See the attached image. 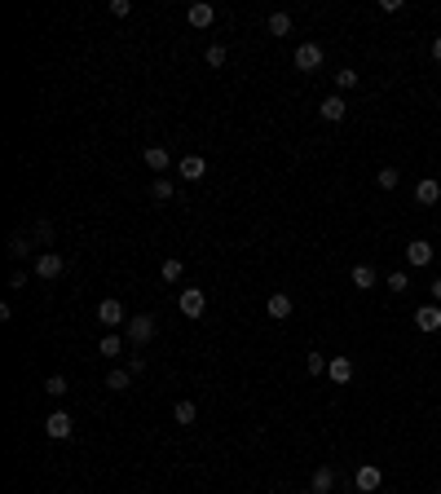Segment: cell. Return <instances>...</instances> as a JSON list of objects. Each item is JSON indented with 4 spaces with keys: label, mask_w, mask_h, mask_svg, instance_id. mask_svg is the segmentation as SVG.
<instances>
[{
    "label": "cell",
    "mask_w": 441,
    "mask_h": 494,
    "mask_svg": "<svg viewBox=\"0 0 441 494\" xmlns=\"http://www.w3.org/2000/svg\"><path fill=\"white\" fill-rule=\"evenodd\" d=\"M67 380H62V375H49V380H44V393H49V398H67Z\"/></svg>",
    "instance_id": "obj_28"
},
{
    "label": "cell",
    "mask_w": 441,
    "mask_h": 494,
    "mask_svg": "<svg viewBox=\"0 0 441 494\" xmlns=\"http://www.w3.org/2000/svg\"><path fill=\"white\" fill-rule=\"evenodd\" d=\"M415 327H419V331H441V305H419L415 309Z\"/></svg>",
    "instance_id": "obj_7"
},
{
    "label": "cell",
    "mask_w": 441,
    "mask_h": 494,
    "mask_svg": "<svg viewBox=\"0 0 441 494\" xmlns=\"http://www.w3.org/2000/svg\"><path fill=\"white\" fill-rule=\"evenodd\" d=\"M110 13H115V18H128V13H133V5H128V0H110Z\"/></svg>",
    "instance_id": "obj_33"
},
{
    "label": "cell",
    "mask_w": 441,
    "mask_h": 494,
    "mask_svg": "<svg viewBox=\"0 0 441 494\" xmlns=\"http://www.w3.org/2000/svg\"><path fill=\"white\" fill-rule=\"evenodd\" d=\"M309 490H314V494H335V468H331V464L314 468V476H309Z\"/></svg>",
    "instance_id": "obj_8"
},
{
    "label": "cell",
    "mask_w": 441,
    "mask_h": 494,
    "mask_svg": "<svg viewBox=\"0 0 441 494\" xmlns=\"http://www.w3.org/2000/svg\"><path fill=\"white\" fill-rule=\"evenodd\" d=\"M326 380H331V384H349L353 380V362L349 357H331V362H326Z\"/></svg>",
    "instance_id": "obj_16"
},
{
    "label": "cell",
    "mask_w": 441,
    "mask_h": 494,
    "mask_svg": "<svg viewBox=\"0 0 441 494\" xmlns=\"http://www.w3.org/2000/svg\"><path fill=\"white\" fill-rule=\"evenodd\" d=\"M172 419L181 424V428H190L194 419H199V406H194V402H177V406H172Z\"/></svg>",
    "instance_id": "obj_19"
},
{
    "label": "cell",
    "mask_w": 441,
    "mask_h": 494,
    "mask_svg": "<svg viewBox=\"0 0 441 494\" xmlns=\"http://www.w3.org/2000/svg\"><path fill=\"white\" fill-rule=\"evenodd\" d=\"M186 274V265H181V260H177V256H168V260H163V265H159V278H163V283H177V278H181Z\"/></svg>",
    "instance_id": "obj_21"
},
{
    "label": "cell",
    "mask_w": 441,
    "mask_h": 494,
    "mask_svg": "<svg viewBox=\"0 0 441 494\" xmlns=\"http://www.w3.org/2000/svg\"><path fill=\"white\" fill-rule=\"evenodd\" d=\"M305 367H309V375H326V357H322V353H309Z\"/></svg>",
    "instance_id": "obj_32"
},
{
    "label": "cell",
    "mask_w": 441,
    "mask_h": 494,
    "mask_svg": "<svg viewBox=\"0 0 441 494\" xmlns=\"http://www.w3.org/2000/svg\"><path fill=\"white\" fill-rule=\"evenodd\" d=\"M177 172H181L186 181H203L207 177V159L203 155H186L181 163H177Z\"/></svg>",
    "instance_id": "obj_12"
},
{
    "label": "cell",
    "mask_w": 441,
    "mask_h": 494,
    "mask_svg": "<svg viewBox=\"0 0 441 494\" xmlns=\"http://www.w3.org/2000/svg\"><path fill=\"white\" fill-rule=\"evenodd\" d=\"M44 433L53 437V441H67L71 437V415H67V410H53V415L44 419Z\"/></svg>",
    "instance_id": "obj_9"
},
{
    "label": "cell",
    "mask_w": 441,
    "mask_h": 494,
    "mask_svg": "<svg viewBox=\"0 0 441 494\" xmlns=\"http://www.w3.org/2000/svg\"><path fill=\"white\" fill-rule=\"evenodd\" d=\"M186 18H190V27H199V31H207L212 23H217V9H212V5H207V0H199V5H190V13H186Z\"/></svg>",
    "instance_id": "obj_15"
},
{
    "label": "cell",
    "mask_w": 441,
    "mask_h": 494,
    "mask_svg": "<svg viewBox=\"0 0 441 494\" xmlns=\"http://www.w3.org/2000/svg\"><path fill=\"white\" fill-rule=\"evenodd\" d=\"M151 194H155V199H159V203H168V199H172V194H177V186H172V181H168V177H155V181H151Z\"/></svg>",
    "instance_id": "obj_22"
},
{
    "label": "cell",
    "mask_w": 441,
    "mask_h": 494,
    "mask_svg": "<svg viewBox=\"0 0 441 494\" xmlns=\"http://www.w3.org/2000/svg\"><path fill=\"white\" fill-rule=\"evenodd\" d=\"M291 309H296V305H291V296H287V291H274L269 300H265V314H269V318H279V322H283V318H291Z\"/></svg>",
    "instance_id": "obj_14"
},
{
    "label": "cell",
    "mask_w": 441,
    "mask_h": 494,
    "mask_svg": "<svg viewBox=\"0 0 441 494\" xmlns=\"http://www.w3.org/2000/svg\"><path fill=\"white\" fill-rule=\"evenodd\" d=\"M31 247H36V239H31V234H13V239H9V256H13V260H27Z\"/></svg>",
    "instance_id": "obj_20"
},
{
    "label": "cell",
    "mask_w": 441,
    "mask_h": 494,
    "mask_svg": "<svg viewBox=\"0 0 441 494\" xmlns=\"http://www.w3.org/2000/svg\"><path fill=\"white\" fill-rule=\"evenodd\" d=\"M31 239H36L40 247H53V239H58V234H53V221H36V229H31Z\"/></svg>",
    "instance_id": "obj_23"
},
{
    "label": "cell",
    "mask_w": 441,
    "mask_h": 494,
    "mask_svg": "<svg viewBox=\"0 0 441 494\" xmlns=\"http://www.w3.org/2000/svg\"><path fill=\"white\" fill-rule=\"evenodd\" d=\"M335 89H340V93H345V89H357V71H349V67L335 71Z\"/></svg>",
    "instance_id": "obj_31"
},
{
    "label": "cell",
    "mask_w": 441,
    "mask_h": 494,
    "mask_svg": "<svg viewBox=\"0 0 441 494\" xmlns=\"http://www.w3.org/2000/svg\"><path fill=\"white\" fill-rule=\"evenodd\" d=\"M433 58H437V62H441V36H437V40H433Z\"/></svg>",
    "instance_id": "obj_36"
},
{
    "label": "cell",
    "mask_w": 441,
    "mask_h": 494,
    "mask_svg": "<svg viewBox=\"0 0 441 494\" xmlns=\"http://www.w3.org/2000/svg\"><path fill=\"white\" fill-rule=\"evenodd\" d=\"M428 291H433V305H441V278H433V287H428Z\"/></svg>",
    "instance_id": "obj_35"
},
{
    "label": "cell",
    "mask_w": 441,
    "mask_h": 494,
    "mask_svg": "<svg viewBox=\"0 0 441 494\" xmlns=\"http://www.w3.org/2000/svg\"><path fill=\"white\" fill-rule=\"evenodd\" d=\"M225 58H230V53H225V44H207V67H212V71H221Z\"/></svg>",
    "instance_id": "obj_29"
},
{
    "label": "cell",
    "mask_w": 441,
    "mask_h": 494,
    "mask_svg": "<svg viewBox=\"0 0 441 494\" xmlns=\"http://www.w3.org/2000/svg\"><path fill=\"white\" fill-rule=\"evenodd\" d=\"M318 110H322V120H331V124H340V120H345V93H331V97H322V102H318Z\"/></svg>",
    "instance_id": "obj_11"
},
{
    "label": "cell",
    "mask_w": 441,
    "mask_h": 494,
    "mask_svg": "<svg viewBox=\"0 0 441 494\" xmlns=\"http://www.w3.org/2000/svg\"><path fill=\"white\" fill-rule=\"evenodd\" d=\"M380 481H384V472H380V468H375V464H362V468H357V472H353V486H357V490H362V494H371V490H380Z\"/></svg>",
    "instance_id": "obj_6"
},
{
    "label": "cell",
    "mask_w": 441,
    "mask_h": 494,
    "mask_svg": "<svg viewBox=\"0 0 441 494\" xmlns=\"http://www.w3.org/2000/svg\"><path fill=\"white\" fill-rule=\"evenodd\" d=\"M318 67H322V44H314V40L300 44L296 49V71H318Z\"/></svg>",
    "instance_id": "obj_5"
},
{
    "label": "cell",
    "mask_w": 441,
    "mask_h": 494,
    "mask_svg": "<svg viewBox=\"0 0 441 494\" xmlns=\"http://www.w3.org/2000/svg\"><path fill=\"white\" fill-rule=\"evenodd\" d=\"M62 274H67V260H62L58 252H44L36 260V278H44V283H53V278H62Z\"/></svg>",
    "instance_id": "obj_3"
},
{
    "label": "cell",
    "mask_w": 441,
    "mask_h": 494,
    "mask_svg": "<svg viewBox=\"0 0 441 494\" xmlns=\"http://www.w3.org/2000/svg\"><path fill=\"white\" fill-rule=\"evenodd\" d=\"M433 243L428 239H411L406 243V265H415V270H423V265H433Z\"/></svg>",
    "instance_id": "obj_2"
},
{
    "label": "cell",
    "mask_w": 441,
    "mask_h": 494,
    "mask_svg": "<svg viewBox=\"0 0 441 494\" xmlns=\"http://www.w3.org/2000/svg\"><path fill=\"white\" fill-rule=\"evenodd\" d=\"M269 36H287V31H291V13H269Z\"/></svg>",
    "instance_id": "obj_26"
},
{
    "label": "cell",
    "mask_w": 441,
    "mask_h": 494,
    "mask_svg": "<svg viewBox=\"0 0 441 494\" xmlns=\"http://www.w3.org/2000/svg\"><path fill=\"white\" fill-rule=\"evenodd\" d=\"M9 287H27V270H13L9 274Z\"/></svg>",
    "instance_id": "obj_34"
},
{
    "label": "cell",
    "mask_w": 441,
    "mask_h": 494,
    "mask_svg": "<svg viewBox=\"0 0 441 494\" xmlns=\"http://www.w3.org/2000/svg\"><path fill=\"white\" fill-rule=\"evenodd\" d=\"M349 283H353L357 291H371L375 283H380V274H375L371 265H353V274H349Z\"/></svg>",
    "instance_id": "obj_17"
},
{
    "label": "cell",
    "mask_w": 441,
    "mask_h": 494,
    "mask_svg": "<svg viewBox=\"0 0 441 494\" xmlns=\"http://www.w3.org/2000/svg\"><path fill=\"white\" fill-rule=\"evenodd\" d=\"M384 287H388V291H393V296H402L406 287H411V274H406V270H393V274H388V278H384Z\"/></svg>",
    "instance_id": "obj_24"
},
{
    "label": "cell",
    "mask_w": 441,
    "mask_h": 494,
    "mask_svg": "<svg viewBox=\"0 0 441 494\" xmlns=\"http://www.w3.org/2000/svg\"><path fill=\"white\" fill-rule=\"evenodd\" d=\"M177 305H181V314H186V318H203V309H207V296H203V287H186V291H181V300H177Z\"/></svg>",
    "instance_id": "obj_4"
},
{
    "label": "cell",
    "mask_w": 441,
    "mask_h": 494,
    "mask_svg": "<svg viewBox=\"0 0 441 494\" xmlns=\"http://www.w3.org/2000/svg\"><path fill=\"white\" fill-rule=\"evenodd\" d=\"M124 340L128 344H151L155 340V314H133L124 322Z\"/></svg>",
    "instance_id": "obj_1"
},
{
    "label": "cell",
    "mask_w": 441,
    "mask_h": 494,
    "mask_svg": "<svg viewBox=\"0 0 441 494\" xmlns=\"http://www.w3.org/2000/svg\"><path fill=\"white\" fill-rule=\"evenodd\" d=\"M141 159H146V168H151V172H168V151H163V146H151Z\"/></svg>",
    "instance_id": "obj_18"
},
{
    "label": "cell",
    "mask_w": 441,
    "mask_h": 494,
    "mask_svg": "<svg viewBox=\"0 0 441 494\" xmlns=\"http://www.w3.org/2000/svg\"><path fill=\"white\" fill-rule=\"evenodd\" d=\"M415 199H419L423 208H433V203L441 199V181H437V177H423V181H415Z\"/></svg>",
    "instance_id": "obj_13"
},
{
    "label": "cell",
    "mask_w": 441,
    "mask_h": 494,
    "mask_svg": "<svg viewBox=\"0 0 441 494\" xmlns=\"http://www.w3.org/2000/svg\"><path fill=\"white\" fill-rule=\"evenodd\" d=\"M97 322H102V327H120V322H128V314H124L120 300H102V305H97Z\"/></svg>",
    "instance_id": "obj_10"
},
{
    "label": "cell",
    "mask_w": 441,
    "mask_h": 494,
    "mask_svg": "<svg viewBox=\"0 0 441 494\" xmlns=\"http://www.w3.org/2000/svg\"><path fill=\"white\" fill-rule=\"evenodd\" d=\"M300 494H314V490H300Z\"/></svg>",
    "instance_id": "obj_37"
},
{
    "label": "cell",
    "mask_w": 441,
    "mask_h": 494,
    "mask_svg": "<svg viewBox=\"0 0 441 494\" xmlns=\"http://www.w3.org/2000/svg\"><path fill=\"white\" fill-rule=\"evenodd\" d=\"M97 353H102V357H120V353H124V336H102Z\"/></svg>",
    "instance_id": "obj_25"
},
{
    "label": "cell",
    "mask_w": 441,
    "mask_h": 494,
    "mask_svg": "<svg viewBox=\"0 0 441 494\" xmlns=\"http://www.w3.org/2000/svg\"><path fill=\"white\" fill-rule=\"evenodd\" d=\"M375 181H380V190H397L402 172H397V168H380V177H375Z\"/></svg>",
    "instance_id": "obj_30"
},
{
    "label": "cell",
    "mask_w": 441,
    "mask_h": 494,
    "mask_svg": "<svg viewBox=\"0 0 441 494\" xmlns=\"http://www.w3.org/2000/svg\"><path fill=\"white\" fill-rule=\"evenodd\" d=\"M128 384H133V371H110V375H106V388H110V393H124Z\"/></svg>",
    "instance_id": "obj_27"
}]
</instances>
